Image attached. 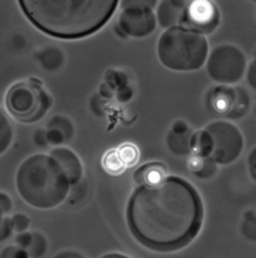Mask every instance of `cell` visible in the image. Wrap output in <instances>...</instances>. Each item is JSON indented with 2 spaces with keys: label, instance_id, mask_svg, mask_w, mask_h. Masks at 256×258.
I'll return each mask as SVG.
<instances>
[{
  "label": "cell",
  "instance_id": "cell-1",
  "mask_svg": "<svg viewBox=\"0 0 256 258\" xmlns=\"http://www.w3.org/2000/svg\"><path fill=\"white\" fill-rule=\"evenodd\" d=\"M127 225L133 238L154 252L186 248L200 234L204 203L191 182L166 176L156 185H140L127 205Z\"/></svg>",
  "mask_w": 256,
  "mask_h": 258
},
{
  "label": "cell",
  "instance_id": "cell-2",
  "mask_svg": "<svg viewBox=\"0 0 256 258\" xmlns=\"http://www.w3.org/2000/svg\"><path fill=\"white\" fill-rule=\"evenodd\" d=\"M21 11L40 31L56 39L88 37L104 27L119 6L117 0H21Z\"/></svg>",
  "mask_w": 256,
  "mask_h": 258
},
{
  "label": "cell",
  "instance_id": "cell-3",
  "mask_svg": "<svg viewBox=\"0 0 256 258\" xmlns=\"http://www.w3.org/2000/svg\"><path fill=\"white\" fill-rule=\"evenodd\" d=\"M16 186L21 198L37 210L58 207L70 191V184L62 168L46 154H34L21 163Z\"/></svg>",
  "mask_w": 256,
  "mask_h": 258
},
{
  "label": "cell",
  "instance_id": "cell-4",
  "mask_svg": "<svg viewBox=\"0 0 256 258\" xmlns=\"http://www.w3.org/2000/svg\"><path fill=\"white\" fill-rule=\"evenodd\" d=\"M156 53L165 69L177 72L197 71L208 60L209 43L200 32L175 26L160 35Z\"/></svg>",
  "mask_w": 256,
  "mask_h": 258
},
{
  "label": "cell",
  "instance_id": "cell-5",
  "mask_svg": "<svg viewBox=\"0 0 256 258\" xmlns=\"http://www.w3.org/2000/svg\"><path fill=\"white\" fill-rule=\"evenodd\" d=\"M53 98L36 77L18 81L8 89L6 107L9 114L23 123H34L46 116Z\"/></svg>",
  "mask_w": 256,
  "mask_h": 258
},
{
  "label": "cell",
  "instance_id": "cell-6",
  "mask_svg": "<svg viewBox=\"0 0 256 258\" xmlns=\"http://www.w3.org/2000/svg\"><path fill=\"white\" fill-rule=\"evenodd\" d=\"M243 51L232 44L215 46L206 60V71L210 79L220 85H233L242 79L246 71Z\"/></svg>",
  "mask_w": 256,
  "mask_h": 258
},
{
  "label": "cell",
  "instance_id": "cell-7",
  "mask_svg": "<svg viewBox=\"0 0 256 258\" xmlns=\"http://www.w3.org/2000/svg\"><path fill=\"white\" fill-rule=\"evenodd\" d=\"M204 130L210 140V158L217 165H231L243 151V135L232 122L218 119L211 122Z\"/></svg>",
  "mask_w": 256,
  "mask_h": 258
},
{
  "label": "cell",
  "instance_id": "cell-8",
  "mask_svg": "<svg viewBox=\"0 0 256 258\" xmlns=\"http://www.w3.org/2000/svg\"><path fill=\"white\" fill-rule=\"evenodd\" d=\"M123 11L117 25L123 30L127 37L142 39L151 35L156 29V15L154 8L156 2H123Z\"/></svg>",
  "mask_w": 256,
  "mask_h": 258
},
{
  "label": "cell",
  "instance_id": "cell-9",
  "mask_svg": "<svg viewBox=\"0 0 256 258\" xmlns=\"http://www.w3.org/2000/svg\"><path fill=\"white\" fill-rule=\"evenodd\" d=\"M219 23L220 13L218 7H215V4L211 2L199 0V2H189L181 26L200 32L205 36L214 32Z\"/></svg>",
  "mask_w": 256,
  "mask_h": 258
},
{
  "label": "cell",
  "instance_id": "cell-10",
  "mask_svg": "<svg viewBox=\"0 0 256 258\" xmlns=\"http://www.w3.org/2000/svg\"><path fill=\"white\" fill-rule=\"evenodd\" d=\"M50 157L62 168L70 186H74L81 181L82 175H83V166L79 157L73 151L65 147L54 148L50 152Z\"/></svg>",
  "mask_w": 256,
  "mask_h": 258
},
{
  "label": "cell",
  "instance_id": "cell-11",
  "mask_svg": "<svg viewBox=\"0 0 256 258\" xmlns=\"http://www.w3.org/2000/svg\"><path fill=\"white\" fill-rule=\"evenodd\" d=\"M236 99V88L228 85H218L211 88L206 94V108L211 114L227 117Z\"/></svg>",
  "mask_w": 256,
  "mask_h": 258
},
{
  "label": "cell",
  "instance_id": "cell-12",
  "mask_svg": "<svg viewBox=\"0 0 256 258\" xmlns=\"http://www.w3.org/2000/svg\"><path fill=\"white\" fill-rule=\"evenodd\" d=\"M187 2L181 0H163L158 3L156 21L163 29H170L175 26H181L187 8Z\"/></svg>",
  "mask_w": 256,
  "mask_h": 258
},
{
  "label": "cell",
  "instance_id": "cell-13",
  "mask_svg": "<svg viewBox=\"0 0 256 258\" xmlns=\"http://www.w3.org/2000/svg\"><path fill=\"white\" fill-rule=\"evenodd\" d=\"M168 168L160 162H151L141 166L133 172V180L140 185H156L166 177Z\"/></svg>",
  "mask_w": 256,
  "mask_h": 258
},
{
  "label": "cell",
  "instance_id": "cell-14",
  "mask_svg": "<svg viewBox=\"0 0 256 258\" xmlns=\"http://www.w3.org/2000/svg\"><path fill=\"white\" fill-rule=\"evenodd\" d=\"M35 59L42 69L49 72H56L65 63V54L58 46H44L35 53Z\"/></svg>",
  "mask_w": 256,
  "mask_h": 258
},
{
  "label": "cell",
  "instance_id": "cell-15",
  "mask_svg": "<svg viewBox=\"0 0 256 258\" xmlns=\"http://www.w3.org/2000/svg\"><path fill=\"white\" fill-rule=\"evenodd\" d=\"M192 135L194 133L189 134H175L169 130L166 134V147L175 156L186 157L192 153Z\"/></svg>",
  "mask_w": 256,
  "mask_h": 258
},
{
  "label": "cell",
  "instance_id": "cell-16",
  "mask_svg": "<svg viewBox=\"0 0 256 258\" xmlns=\"http://www.w3.org/2000/svg\"><path fill=\"white\" fill-rule=\"evenodd\" d=\"M187 166L197 179L201 180H209L214 177L218 171V165L210 157L203 158V157L192 156L190 157Z\"/></svg>",
  "mask_w": 256,
  "mask_h": 258
},
{
  "label": "cell",
  "instance_id": "cell-17",
  "mask_svg": "<svg viewBox=\"0 0 256 258\" xmlns=\"http://www.w3.org/2000/svg\"><path fill=\"white\" fill-rule=\"evenodd\" d=\"M250 95H248L247 91L241 86L236 88V99H234L233 107L225 118L237 119L243 117L250 109Z\"/></svg>",
  "mask_w": 256,
  "mask_h": 258
},
{
  "label": "cell",
  "instance_id": "cell-18",
  "mask_svg": "<svg viewBox=\"0 0 256 258\" xmlns=\"http://www.w3.org/2000/svg\"><path fill=\"white\" fill-rule=\"evenodd\" d=\"M13 142V126L6 112L0 108V156L8 151Z\"/></svg>",
  "mask_w": 256,
  "mask_h": 258
},
{
  "label": "cell",
  "instance_id": "cell-19",
  "mask_svg": "<svg viewBox=\"0 0 256 258\" xmlns=\"http://www.w3.org/2000/svg\"><path fill=\"white\" fill-rule=\"evenodd\" d=\"M103 167L107 171L109 175L118 176L124 172L126 170V165L122 162L121 157H119L117 149H112L108 152L104 157H103Z\"/></svg>",
  "mask_w": 256,
  "mask_h": 258
},
{
  "label": "cell",
  "instance_id": "cell-20",
  "mask_svg": "<svg viewBox=\"0 0 256 258\" xmlns=\"http://www.w3.org/2000/svg\"><path fill=\"white\" fill-rule=\"evenodd\" d=\"M48 128H55V130H59L60 133L64 135L67 142L72 140L74 137L73 122L70 121V119L65 116H60V114H58V116L51 117L50 121L48 122Z\"/></svg>",
  "mask_w": 256,
  "mask_h": 258
},
{
  "label": "cell",
  "instance_id": "cell-21",
  "mask_svg": "<svg viewBox=\"0 0 256 258\" xmlns=\"http://www.w3.org/2000/svg\"><path fill=\"white\" fill-rule=\"evenodd\" d=\"M48 250V240L40 231H32V243L27 249L30 258H41Z\"/></svg>",
  "mask_w": 256,
  "mask_h": 258
},
{
  "label": "cell",
  "instance_id": "cell-22",
  "mask_svg": "<svg viewBox=\"0 0 256 258\" xmlns=\"http://www.w3.org/2000/svg\"><path fill=\"white\" fill-rule=\"evenodd\" d=\"M104 81L108 85L112 86L114 90H119V89L128 86L130 84V79L126 72L121 71V70L116 69H109L104 75Z\"/></svg>",
  "mask_w": 256,
  "mask_h": 258
},
{
  "label": "cell",
  "instance_id": "cell-23",
  "mask_svg": "<svg viewBox=\"0 0 256 258\" xmlns=\"http://www.w3.org/2000/svg\"><path fill=\"white\" fill-rule=\"evenodd\" d=\"M117 152H118L119 157H121L122 162L126 165V167H132L140 159V152H138L137 147L131 144V143L122 144L121 147L117 148Z\"/></svg>",
  "mask_w": 256,
  "mask_h": 258
},
{
  "label": "cell",
  "instance_id": "cell-24",
  "mask_svg": "<svg viewBox=\"0 0 256 258\" xmlns=\"http://www.w3.org/2000/svg\"><path fill=\"white\" fill-rule=\"evenodd\" d=\"M241 234L247 240L256 241V212L253 210H247L243 213Z\"/></svg>",
  "mask_w": 256,
  "mask_h": 258
},
{
  "label": "cell",
  "instance_id": "cell-25",
  "mask_svg": "<svg viewBox=\"0 0 256 258\" xmlns=\"http://www.w3.org/2000/svg\"><path fill=\"white\" fill-rule=\"evenodd\" d=\"M12 227H13L14 233H25L27 231L30 225H31V220L25 213H16L11 217Z\"/></svg>",
  "mask_w": 256,
  "mask_h": 258
},
{
  "label": "cell",
  "instance_id": "cell-26",
  "mask_svg": "<svg viewBox=\"0 0 256 258\" xmlns=\"http://www.w3.org/2000/svg\"><path fill=\"white\" fill-rule=\"evenodd\" d=\"M90 108L93 113L98 117H104L107 114V104L99 94H94L90 100Z\"/></svg>",
  "mask_w": 256,
  "mask_h": 258
},
{
  "label": "cell",
  "instance_id": "cell-27",
  "mask_svg": "<svg viewBox=\"0 0 256 258\" xmlns=\"http://www.w3.org/2000/svg\"><path fill=\"white\" fill-rule=\"evenodd\" d=\"M0 258H30L27 250L18 245H8L0 252Z\"/></svg>",
  "mask_w": 256,
  "mask_h": 258
},
{
  "label": "cell",
  "instance_id": "cell-28",
  "mask_svg": "<svg viewBox=\"0 0 256 258\" xmlns=\"http://www.w3.org/2000/svg\"><path fill=\"white\" fill-rule=\"evenodd\" d=\"M46 140H48V144L54 145V147H60L64 143H67L64 135L59 130H55V128H48L46 130Z\"/></svg>",
  "mask_w": 256,
  "mask_h": 258
},
{
  "label": "cell",
  "instance_id": "cell-29",
  "mask_svg": "<svg viewBox=\"0 0 256 258\" xmlns=\"http://www.w3.org/2000/svg\"><path fill=\"white\" fill-rule=\"evenodd\" d=\"M13 233V227L9 217H3L0 220V241H6L7 239L11 238Z\"/></svg>",
  "mask_w": 256,
  "mask_h": 258
},
{
  "label": "cell",
  "instance_id": "cell-30",
  "mask_svg": "<svg viewBox=\"0 0 256 258\" xmlns=\"http://www.w3.org/2000/svg\"><path fill=\"white\" fill-rule=\"evenodd\" d=\"M32 243V233L30 231H25V233H20L16 236V245L21 247L22 249L27 250Z\"/></svg>",
  "mask_w": 256,
  "mask_h": 258
},
{
  "label": "cell",
  "instance_id": "cell-31",
  "mask_svg": "<svg viewBox=\"0 0 256 258\" xmlns=\"http://www.w3.org/2000/svg\"><path fill=\"white\" fill-rule=\"evenodd\" d=\"M13 210V201L11 197L4 191H0V213L7 215Z\"/></svg>",
  "mask_w": 256,
  "mask_h": 258
},
{
  "label": "cell",
  "instance_id": "cell-32",
  "mask_svg": "<svg viewBox=\"0 0 256 258\" xmlns=\"http://www.w3.org/2000/svg\"><path fill=\"white\" fill-rule=\"evenodd\" d=\"M133 98V90L130 85L116 91V99L119 103H128Z\"/></svg>",
  "mask_w": 256,
  "mask_h": 258
},
{
  "label": "cell",
  "instance_id": "cell-33",
  "mask_svg": "<svg viewBox=\"0 0 256 258\" xmlns=\"http://www.w3.org/2000/svg\"><path fill=\"white\" fill-rule=\"evenodd\" d=\"M170 131L175 134H189L191 133L192 130L185 119H176V121L172 123Z\"/></svg>",
  "mask_w": 256,
  "mask_h": 258
},
{
  "label": "cell",
  "instance_id": "cell-34",
  "mask_svg": "<svg viewBox=\"0 0 256 258\" xmlns=\"http://www.w3.org/2000/svg\"><path fill=\"white\" fill-rule=\"evenodd\" d=\"M99 95L103 98V99L108 100V99H113V98H116V90L112 88L110 85H108L107 83H102L100 86H99Z\"/></svg>",
  "mask_w": 256,
  "mask_h": 258
},
{
  "label": "cell",
  "instance_id": "cell-35",
  "mask_svg": "<svg viewBox=\"0 0 256 258\" xmlns=\"http://www.w3.org/2000/svg\"><path fill=\"white\" fill-rule=\"evenodd\" d=\"M32 139L34 143L40 148L48 147V140H46V130H42V128H37L36 131L32 135Z\"/></svg>",
  "mask_w": 256,
  "mask_h": 258
},
{
  "label": "cell",
  "instance_id": "cell-36",
  "mask_svg": "<svg viewBox=\"0 0 256 258\" xmlns=\"http://www.w3.org/2000/svg\"><path fill=\"white\" fill-rule=\"evenodd\" d=\"M247 167L248 173L252 177L253 181H256V147L250 152L247 157Z\"/></svg>",
  "mask_w": 256,
  "mask_h": 258
},
{
  "label": "cell",
  "instance_id": "cell-37",
  "mask_svg": "<svg viewBox=\"0 0 256 258\" xmlns=\"http://www.w3.org/2000/svg\"><path fill=\"white\" fill-rule=\"evenodd\" d=\"M246 76H247L248 85L256 90V58L248 64L247 75H246Z\"/></svg>",
  "mask_w": 256,
  "mask_h": 258
},
{
  "label": "cell",
  "instance_id": "cell-38",
  "mask_svg": "<svg viewBox=\"0 0 256 258\" xmlns=\"http://www.w3.org/2000/svg\"><path fill=\"white\" fill-rule=\"evenodd\" d=\"M53 258H86L82 253L77 250H62V252L56 253Z\"/></svg>",
  "mask_w": 256,
  "mask_h": 258
},
{
  "label": "cell",
  "instance_id": "cell-39",
  "mask_svg": "<svg viewBox=\"0 0 256 258\" xmlns=\"http://www.w3.org/2000/svg\"><path fill=\"white\" fill-rule=\"evenodd\" d=\"M100 258H131L126 254H122V253H107V254L102 255Z\"/></svg>",
  "mask_w": 256,
  "mask_h": 258
},
{
  "label": "cell",
  "instance_id": "cell-40",
  "mask_svg": "<svg viewBox=\"0 0 256 258\" xmlns=\"http://www.w3.org/2000/svg\"><path fill=\"white\" fill-rule=\"evenodd\" d=\"M114 31H116V34L118 35V36L121 37V39H127V35L124 34V32H123V30H122L121 27H119L118 25H117L116 27H114Z\"/></svg>",
  "mask_w": 256,
  "mask_h": 258
},
{
  "label": "cell",
  "instance_id": "cell-41",
  "mask_svg": "<svg viewBox=\"0 0 256 258\" xmlns=\"http://www.w3.org/2000/svg\"><path fill=\"white\" fill-rule=\"evenodd\" d=\"M3 219V215H2V213H0V220Z\"/></svg>",
  "mask_w": 256,
  "mask_h": 258
},
{
  "label": "cell",
  "instance_id": "cell-42",
  "mask_svg": "<svg viewBox=\"0 0 256 258\" xmlns=\"http://www.w3.org/2000/svg\"><path fill=\"white\" fill-rule=\"evenodd\" d=\"M255 58H256V50H255Z\"/></svg>",
  "mask_w": 256,
  "mask_h": 258
},
{
  "label": "cell",
  "instance_id": "cell-43",
  "mask_svg": "<svg viewBox=\"0 0 256 258\" xmlns=\"http://www.w3.org/2000/svg\"><path fill=\"white\" fill-rule=\"evenodd\" d=\"M255 113H256V108H255Z\"/></svg>",
  "mask_w": 256,
  "mask_h": 258
},
{
  "label": "cell",
  "instance_id": "cell-44",
  "mask_svg": "<svg viewBox=\"0 0 256 258\" xmlns=\"http://www.w3.org/2000/svg\"><path fill=\"white\" fill-rule=\"evenodd\" d=\"M255 16H256V13H255Z\"/></svg>",
  "mask_w": 256,
  "mask_h": 258
}]
</instances>
